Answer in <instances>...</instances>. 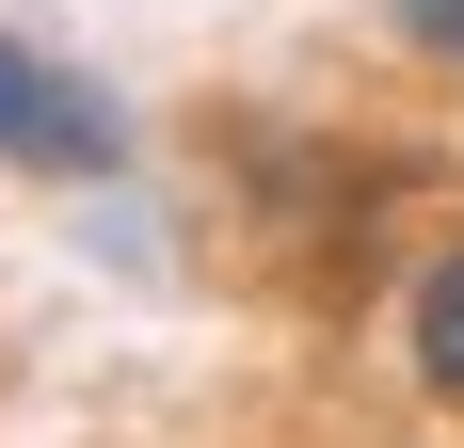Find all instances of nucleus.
Here are the masks:
<instances>
[{
    "label": "nucleus",
    "instance_id": "f257e3e1",
    "mask_svg": "<svg viewBox=\"0 0 464 448\" xmlns=\"http://www.w3.org/2000/svg\"><path fill=\"white\" fill-rule=\"evenodd\" d=\"M0 161H16V177H112V161H129V112H112L81 64H48V48L0 33Z\"/></svg>",
    "mask_w": 464,
    "mask_h": 448
},
{
    "label": "nucleus",
    "instance_id": "f03ea898",
    "mask_svg": "<svg viewBox=\"0 0 464 448\" xmlns=\"http://www.w3.org/2000/svg\"><path fill=\"white\" fill-rule=\"evenodd\" d=\"M401 353H417V385H432V401H464V240L417 272V288H401Z\"/></svg>",
    "mask_w": 464,
    "mask_h": 448
},
{
    "label": "nucleus",
    "instance_id": "7ed1b4c3",
    "mask_svg": "<svg viewBox=\"0 0 464 448\" xmlns=\"http://www.w3.org/2000/svg\"><path fill=\"white\" fill-rule=\"evenodd\" d=\"M401 16V48H432V64H464V0H384Z\"/></svg>",
    "mask_w": 464,
    "mask_h": 448
}]
</instances>
